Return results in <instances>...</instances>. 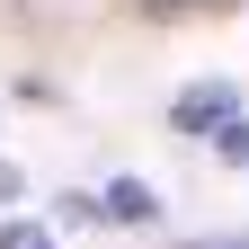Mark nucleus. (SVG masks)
<instances>
[{
  "instance_id": "423d86ee",
  "label": "nucleus",
  "mask_w": 249,
  "mask_h": 249,
  "mask_svg": "<svg viewBox=\"0 0 249 249\" xmlns=\"http://www.w3.org/2000/svg\"><path fill=\"white\" fill-rule=\"evenodd\" d=\"M151 18H196V9H223V0H142Z\"/></svg>"
},
{
  "instance_id": "f03ea898",
  "label": "nucleus",
  "mask_w": 249,
  "mask_h": 249,
  "mask_svg": "<svg viewBox=\"0 0 249 249\" xmlns=\"http://www.w3.org/2000/svg\"><path fill=\"white\" fill-rule=\"evenodd\" d=\"M107 223H160V187L116 178V187H107Z\"/></svg>"
},
{
  "instance_id": "0eeeda50",
  "label": "nucleus",
  "mask_w": 249,
  "mask_h": 249,
  "mask_svg": "<svg viewBox=\"0 0 249 249\" xmlns=\"http://www.w3.org/2000/svg\"><path fill=\"white\" fill-rule=\"evenodd\" d=\"M187 249H249V231H231V240H187Z\"/></svg>"
},
{
  "instance_id": "20e7f679",
  "label": "nucleus",
  "mask_w": 249,
  "mask_h": 249,
  "mask_svg": "<svg viewBox=\"0 0 249 249\" xmlns=\"http://www.w3.org/2000/svg\"><path fill=\"white\" fill-rule=\"evenodd\" d=\"M53 223H107V196H80V187H62V196H53Z\"/></svg>"
},
{
  "instance_id": "39448f33",
  "label": "nucleus",
  "mask_w": 249,
  "mask_h": 249,
  "mask_svg": "<svg viewBox=\"0 0 249 249\" xmlns=\"http://www.w3.org/2000/svg\"><path fill=\"white\" fill-rule=\"evenodd\" d=\"M0 249H53V240H45L36 223H0Z\"/></svg>"
},
{
  "instance_id": "f257e3e1",
  "label": "nucleus",
  "mask_w": 249,
  "mask_h": 249,
  "mask_svg": "<svg viewBox=\"0 0 249 249\" xmlns=\"http://www.w3.org/2000/svg\"><path fill=\"white\" fill-rule=\"evenodd\" d=\"M240 98H231V80H196V89H187V98L169 107V124H178V134H213V124H223Z\"/></svg>"
},
{
  "instance_id": "7ed1b4c3",
  "label": "nucleus",
  "mask_w": 249,
  "mask_h": 249,
  "mask_svg": "<svg viewBox=\"0 0 249 249\" xmlns=\"http://www.w3.org/2000/svg\"><path fill=\"white\" fill-rule=\"evenodd\" d=\"M213 151H223L231 169H249V116H240V107H231L223 124H213Z\"/></svg>"
},
{
  "instance_id": "6e6552de",
  "label": "nucleus",
  "mask_w": 249,
  "mask_h": 249,
  "mask_svg": "<svg viewBox=\"0 0 249 249\" xmlns=\"http://www.w3.org/2000/svg\"><path fill=\"white\" fill-rule=\"evenodd\" d=\"M9 196H18V169H9V160H0V205H9Z\"/></svg>"
}]
</instances>
